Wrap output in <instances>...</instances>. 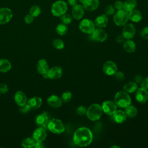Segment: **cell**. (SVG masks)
<instances>
[{
  "label": "cell",
  "instance_id": "cell-30",
  "mask_svg": "<svg viewBox=\"0 0 148 148\" xmlns=\"http://www.w3.org/2000/svg\"><path fill=\"white\" fill-rule=\"evenodd\" d=\"M136 6V0H125L124 2V9L127 12L135 9Z\"/></svg>",
  "mask_w": 148,
  "mask_h": 148
},
{
  "label": "cell",
  "instance_id": "cell-34",
  "mask_svg": "<svg viewBox=\"0 0 148 148\" xmlns=\"http://www.w3.org/2000/svg\"><path fill=\"white\" fill-rule=\"evenodd\" d=\"M52 45L54 48L58 50L62 49L64 47V43L60 39H56L53 40L52 42Z\"/></svg>",
  "mask_w": 148,
  "mask_h": 148
},
{
  "label": "cell",
  "instance_id": "cell-38",
  "mask_svg": "<svg viewBox=\"0 0 148 148\" xmlns=\"http://www.w3.org/2000/svg\"><path fill=\"white\" fill-rule=\"evenodd\" d=\"M20 112L23 113H26L29 112L30 110H31V108L29 105V104L28 103V102H27V103L25 104H24V105L20 106V109H19Z\"/></svg>",
  "mask_w": 148,
  "mask_h": 148
},
{
  "label": "cell",
  "instance_id": "cell-31",
  "mask_svg": "<svg viewBox=\"0 0 148 148\" xmlns=\"http://www.w3.org/2000/svg\"><path fill=\"white\" fill-rule=\"evenodd\" d=\"M56 31L59 35H64L66 34L68 31V27L66 24L64 23L59 24L56 28Z\"/></svg>",
  "mask_w": 148,
  "mask_h": 148
},
{
  "label": "cell",
  "instance_id": "cell-47",
  "mask_svg": "<svg viewBox=\"0 0 148 148\" xmlns=\"http://www.w3.org/2000/svg\"><path fill=\"white\" fill-rule=\"evenodd\" d=\"M143 77L141 75H136L134 77V81L136 83H140L143 80Z\"/></svg>",
  "mask_w": 148,
  "mask_h": 148
},
{
  "label": "cell",
  "instance_id": "cell-18",
  "mask_svg": "<svg viewBox=\"0 0 148 148\" xmlns=\"http://www.w3.org/2000/svg\"><path fill=\"white\" fill-rule=\"evenodd\" d=\"M84 14V9L83 6L79 4L73 6L72 9V16L76 20L81 19Z\"/></svg>",
  "mask_w": 148,
  "mask_h": 148
},
{
  "label": "cell",
  "instance_id": "cell-7",
  "mask_svg": "<svg viewBox=\"0 0 148 148\" xmlns=\"http://www.w3.org/2000/svg\"><path fill=\"white\" fill-rule=\"evenodd\" d=\"M95 24L92 20L86 18L80 21L79 25V29L84 34H90L95 29Z\"/></svg>",
  "mask_w": 148,
  "mask_h": 148
},
{
  "label": "cell",
  "instance_id": "cell-12",
  "mask_svg": "<svg viewBox=\"0 0 148 148\" xmlns=\"http://www.w3.org/2000/svg\"><path fill=\"white\" fill-rule=\"evenodd\" d=\"M101 106L103 112L109 116L113 115L117 110V106L112 101H104Z\"/></svg>",
  "mask_w": 148,
  "mask_h": 148
},
{
  "label": "cell",
  "instance_id": "cell-9",
  "mask_svg": "<svg viewBox=\"0 0 148 148\" xmlns=\"http://www.w3.org/2000/svg\"><path fill=\"white\" fill-rule=\"evenodd\" d=\"M13 17V12L8 8H0V25H3L9 22Z\"/></svg>",
  "mask_w": 148,
  "mask_h": 148
},
{
  "label": "cell",
  "instance_id": "cell-4",
  "mask_svg": "<svg viewBox=\"0 0 148 148\" xmlns=\"http://www.w3.org/2000/svg\"><path fill=\"white\" fill-rule=\"evenodd\" d=\"M68 10L66 2L62 0H58L54 2L51 7V12L56 17H60L65 14Z\"/></svg>",
  "mask_w": 148,
  "mask_h": 148
},
{
  "label": "cell",
  "instance_id": "cell-28",
  "mask_svg": "<svg viewBox=\"0 0 148 148\" xmlns=\"http://www.w3.org/2000/svg\"><path fill=\"white\" fill-rule=\"evenodd\" d=\"M138 88L137 83L135 82H128L126 83L123 86V90L127 93H132L135 92Z\"/></svg>",
  "mask_w": 148,
  "mask_h": 148
},
{
  "label": "cell",
  "instance_id": "cell-29",
  "mask_svg": "<svg viewBox=\"0 0 148 148\" xmlns=\"http://www.w3.org/2000/svg\"><path fill=\"white\" fill-rule=\"evenodd\" d=\"M125 113L126 114L127 117H130V118H134L136 116L138 110L134 106L130 105L127 107L125 108Z\"/></svg>",
  "mask_w": 148,
  "mask_h": 148
},
{
  "label": "cell",
  "instance_id": "cell-25",
  "mask_svg": "<svg viewBox=\"0 0 148 148\" xmlns=\"http://www.w3.org/2000/svg\"><path fill=\"white\" fill-rule=\"evenodd\" d=\"M129 19L133 22H139L142 18V15L141 12L137 9H133L128 13Z\"/></svg>",
  "mask_w": 148,
  "mask_h": 148
},
{
  "label": "cell",
  "instance_id": "cell-3",
  "mask_svg": "<svg viewBox=\"0 0 148 148\" xmlns=\"http://www.w3.org/2000/svg\"><path fill=\"white\" fill-rule=\"evenodd\" d=\"M102 106L98 103H93L87 109L86 116L91 121L99 120L102 114Z\"/></svg>",
  "mask_w": 148,
  "mask_h": 148
},
{
  "label": "cell",
  "instance_id": "cell-16",
  "mask_svg": "<svg viewBox=\"0 0 148 148\" xmlns=\"http://www.w3.org/2000/svg\"><path fill=\"white\" fill-rule=\"evenodd\" d=\"M84 10L92 12L98 9L99 5V0H84L82 3Z\"/></svg>",
  "mask_w": 148,
  "mask_h": 148
},
{
  "label": "cell",
  "instance_id": "cell-48",
  "mask_svg": "<svg viewBox=\"0 0 148 148\" xmlns=\"http://www.w3.org/2000/svg\"><path fill=\"white\" fill-rule=\"evenodd\" d=\"M124 39H125L124 38V37L122 35H119L117 36L116 38V42L117 43H119L124 42Z\"/></svg>",
  "mask_w": 148,
  "mask_h": 148
},
{
  "label": "cell",
  "instance_id": "cell-45",
  "mask_svg": "<svg viewBox=\"0 0 148 148\" xmlns=\"http://www.w3.org/2000/svg\"><path fill=\"white\" fill-rule=\"evenodd\" d=\"M140 87L147 90H148V77L143 79L142 82H141Z\"/></svg>",
  "mask_w": 148,
  "mask_h": 148
},
{
  "label": "cell",
  "instance_id": "cell-52",
  "mask_svg": "<svg viewBox=\"0 0 148 148\" xmlns=\"http://www.w3.org/2000/svg\"><path fill=\"white\" fill-rule=\"evenodd\" d=\"M0 95H1V92H0Z\"/></svg>",
  "mask_w": 148,
  "mask_h": 148
},
{
  "label": "cell",
  "instance_id": "cell-51",
  "mask_svg": "<svg viewBox=\"0 0 148 148\" xmlns=\"http://www.w3.org/2000/svg\"><path fill=\"white\" fill-rule=\"evenodd\" d=\"M79 2H80L82 3V2H83V1H84V0H79Z\"/></svg>",
  "mask_w": 148,
  "mask_h": 148
},
{
  "label": "cell",
  "instance_id": "cell-26",
  "mask_svg": "<svg viewBox=\"0 0 148 148\" xmlns=\"http://www.w3.org/2000/svg\"><path fill=\"white\" fill-rule=\"evenodd\" d=\"M123 47L126 52L132 53L136 50V44L133 40H131V39H127L124 42Z\"/></svg>",
  "mask_w": 148,
  "mask_h": 148
},
{
  "label": "cell",
  "instance_id": "cell-49",
  "mask_svg": "<svg viewBox=\"0 0 148 148\" xmlns=\"http://www.w3.org/2000/svg\"><path fill=\"white\" fill-rule=\"evenodd\" d=\"M67 2L71 6H73L77 4V0H67Z\"/></svg>",
  "mask_w": 148,
  "mask_h": 148
},
{
  "label": "cell",
  "instance_id": "cell-43",
  "mask_svg": "<svg viewBox=\"0 0 148 148\" xmlns=\"http://www.w3.org/2000/svg\"><path fill=\"white\" fill-rule=\"evenodd\" d=\"M34 17L32 15H31L29 13L25 15V16L24 17V21L27 24H31L34 21Z\"/></svg>",
  "mask_w": 148,
  "mask_h": 148
},
{
  "label": "cell",
  "instance_id": "cell-33",
  "mask_svg": "<svg viewBox=\"0 0 148 148\" xmlns=\"http://www.w3.org/2000/svg\"><path fill=\"white\" fill-rule=\"evenodd\" d=\"M29 12L31 15H32L34 17H36L40 14L41 9L39 6L37 5H34L30 8Z\"/></svg>",
  "mask_w": 148,
  "mask_h": 148
},
{
  "label": "cell",
  "instance_id": "cell-42",
  "mask_svg": "<svg viewBox=\"0 0 148 148\" xmlns=\"http://www.w3.org/2000/svg\"><path fill=\"white\" fill-rule=\"evenodd\" d=\"M114 6L117 10H123L124 9V2L121 1H117L114 3Z\"/></svg>",
  "mask_w": 148,
  "mask_h": 148
},
{
  "label": "cell",
  "instance_id": "cell-20",
  "mask_svg": "<svg viewBox=\"0 0 148 148\" xmlns=\"http://www.w3.org/2000/svg\"><path fill=\"white\" fill-rule=\"evenodd\" d=\"M37 71L42 75L47 73L49 70V66L45 59L39 60L36 64Z\"/></svg>",
  "mask_w": 148,
  "mask_h": 148
},
{
  "label": "cell",
  "instance_id": "cell-23",
  "mask_svg": "<svg viewBox=\"0 0 148 148\" xmlns=\"http://www.w3.org/2000/svg\"><path fill=\"white\" fill-rule=\"evenodd\" d=\"M32 110H35L39 108L43 103L42 99L39 97H34L27 101Z\"/></svg>",
  "mask_w": 148,
  "mask_h": 148
},
{
  "label": "cell",
  "instance_id": "cell-46",
  "mask_svg": "<svg viewBox=\"0 0 148 148\" xmlns=\"http://www.w3.org/2000/svg\"><path fill=\"white\" fill-rule=\"evenodd\" d=\"M45 145L43 143V142H39V141H35L34 143V147L35 148H43L45 147Z\"/></svg>",
  "mask_w": 148,
  "mask_h": 148
},
{
  "label": "cell",
  "instance_id": "cell-15",
  "mask_svg": "<svg viewBox=\"0 0 148 148\" xmlns=\"http://www.w3.org/2000/svg\"><path fill=\"white\" fill-rule=\"evenodd\" d=\"M47 136V133L45 128L38 127L35 130L32 134V138L35 141L43 142Z\"/></svg>",
  "mask_w": 148,
  "mask_h": 148
},
{
  "label": "cell",
  "instance_id": "cell-14",
  "mask_svg": "<svg viewBox=\"0 0 148 148\" xmlns=\"http://www.w3.org/2000/svg\"><path fill=\"white\" fill-rule=\"evenodd\" d=\"M135 98L140 103H145L148 100V92L147 90L138 88L135 91Z\"/></svg>",
  "mask_w": 148,
  "mask_h": 148
},
{
  "label": "cell",
  "instance_id": "cell-27",
  "mask_svg": "<svg viewBox=\"0 0 148 148\" xmlns=\"http://www.w3.org/2000/svg\"><path fill=\"white\" fill-rule=\"evenodd\" d=\"M12 68V64L10 62L5 58L0 59V72H7Z\"/></svg>",
  "mask_w": 148,
  "mask_h": 148
},
{
  "label": "cell",
  "instance_id": "cell-41",
  "mask_svg": "<svg viewBox=\"0 0 148 148\" xmlns=\"http://www.w3.org/2000/svg\"><path fill=\"white\" fill-rule=\"evenodd\" d=\"M87 112V109L84 106H79L76 109V113L80 116H84Z\"/></svg>",
  "mask_w": 148,
  "mask_h": 148
},
{
  "label": "cell",
  "instance_id": "cell-21",
  "mask_svg": "<svg viewBox=\"0 0 148 148\" xmlns=\"http://www.w3.org/2000/svg\"><path fill=\"white\" fill-rule=\"evenodd\" d=\"M14 101L18 106H21L27 102V98L25 93L22 91H17L14 96Z\"/></svg>",
  "mask_w": 148,
  "mask_h": 148
},
{
  "label": "cell",
  "instance_id": "cell-6",
  "mask_svg": "<svg viewBox=\"0 0 148 148\" xmlns=\"http://www.w3.org/2000/svg\"><path fill=\"white\" fill-rule=\"evenodd\" d=\"M129 20L128 13L124 9L117 10L113 16V21L118 26H124Z\"/></svg>",
  "mask_w": 148,
  "mask_h": 148
},
{
  "label": "cell",
  "instance_id": "cell-40",
  "mask_svg": "<svg viewBox=\"0 0 148 148\" xmlns=\"http://www.w3.org/2000/svg\"><path fill=\"white\" fill-rule=\"evenodd\" d=\"M113 75H114L115 79L119 81L123 80L124 79V74L122 72H120V71H117Z\"/></svg>",
  "mask_w": 148,
  "mask_h": 148
},
{
  "label": "cell",
  "instance_id": "cell-44",
  "mask_svg": "<svg viewBox=\"0 0 148 148\" xmlns=\"http://www.w3.org/2000/svg\"><path fill=\"white\" fill-rule=\"evenodd\" d=\"M9 90V88L7 84L5 83H2L0 84V92L1 94H5Z\"/></svg>",
  "mask_w": 148,
  "mask_h": 148
},
{
  "label": "cell",
  "instance_id": "cell-1",
  "mask_svg": "<svg viewBox=\"0 0 148 148\" xmlns=\"http://www.w3.org/2000/svg\"><path fill=\"white\" fill-rule=\"evenodd\" d=\"M92 134L87 127H80L75 132L73 140L74 143L80 147L88 146L92 140Z\"/></svg>",
  "mask_w": 148,
  "mask_h": 148
},
{
  "label": "cell",
  "instance_id": "cell-35",
  "mask_svg": "<svg viewBox=\"0 0 148 148\" xmlns=\"http://www.w3.org/2000/svg\"><path fill=\"white\" fill-rule=\"evenodd\" d=\"M60 19H61L62 23L65 24H69L72 21V16H71L69 14H68L66 13L60 16Z\"/></svg>",
  "mask_w": 148,
  "mask_h": 148
},
{
  "label": "cell",
  "instance_id": "cell-11",
  "mask_svg": "<svg viewBox=\"0 0 148 148\" xmlns=\"http://www.w3.org/2000/svg\"><path fill=\"white\" fill-rule=\"evenodd\" d=\"M136 33V29L132 24H126L124 25L122 30V35L125 39L133 38Z\"/></svg>",
  "mask_w": 148,
  "mask_h": 148
},
{
  "label": "cell",
  "instance_id": "cell-36",
  "mask_svg": "<svg viewBox=\"0 0 148 148\" xmlns=\"http://www.w3.org/2000/svg\"><path fill=\"white\" fill-rule=\"evenodd\" d=\"M72 97V94L71 92L69 91H66L62 93L61 98L62 102H64L65 103H67L71 101Z\"/></svg>",
  "mask_w": 148,
  "mask_h": 148
},
{
  "label": "cell",
  "instance_id": "cell-24",
  "mask_svg": "<svg viewBox=\"0 0 148 148\" xmlns=\"http://www.w3.org/2000/svg\"><path fill=\"white\" fill-rule=\"evenodd\" d=\"M113 120L116 123L118 124H121L126 120L127 116L125 112H123L121 110H116V112L113 114Z\"/></svg>",
  "mask_w": 148,
  "mask_h": 148
},
{
  "label": "cell",
  "instance_id": "cell-10",
  "mask_svg": "<svg viewBox=\"0 0 148 148\" xmlns=\"http://www.w3.org/2000/svg\"><path fill=\"white\" fill-rule=\"evenodd\" d=\"M50 120V119L48 113L47 112H43L42 113L36 116L35 121L38 127L47 128V126Z\"/></svg>",
  "mask_w": 148,
  "mask_h": 148
},
{
  "label": "cell",
  "instance_id": "cell-17",
  "mask_svg": "<svg viewBox=\"0 0 148 148\" xmlns=\"http://www.w3.org/2000/svg\"><path fill=\"white\" fill-rule=\"evenodd\" d=\"M62 69L60 66H53L49 69L47 73L49 79H57L60 78L62 75Z\"/></svg>",
  "mask_w": 148,
  "mask_h": 148
},
{
  "label": "cell",
  "instance_id": "cell-5",
  "mask_svg": "<svg viewBox=\"0 0 148 148\" xmlns=\"http://www.w3.org/2000/svg\"><path fill=\"white\" fill-rule=\"evenodd\" d=\"M47 129H48L52 133L60 134L64 131L65 127L61 120L58 119L53 118L50 119L49 121Z\"/></svg>",
  "mask_w": 148,
  "mask_h": 148
},
{
  "label": "cell",
  "instance_id": "cell-8",
  "mask_svg": "<svg viewBox=\"0 0 148 148\" xmlns=\"http://www.w3.org/2000/svg\"><path fill=\"white\" fill-rule=\"evenodd\" d=\"M90 34L91 39L97 42H103L106 40L108 38L106 32L101 28H95Z\"/></svg>",
  "mask_w": 148,
  "mask_h": 148
},
{
  "label": "cell",
  "instance_id": "cell-2",
  "mask_svg": "<svg viewBox=\"0 0 148 148\" xmlns=\"http://www.w3.org/2000/svg\"><path fill=\"white\" fill-rule=\"evenodd\" d=\"M114 102L116 105L117 107L120 108H125L131 105V99L128 93L124 90L119 91L114 96Z\"/></svg>",
  "mask_w": 148,
  "mask_h": 148
},
{
  "label": "cell",
  "instance_id": "cell-22",
  "mask_svg": "<svg viewBox=\"0 0 148 148\" xmlns=\"http://www.w3.org/2000/svg\"><path fill=\"white\" fill-rule=\"evenodd\" d=\"M108 23V16L105 14H102L99 15L95 19L94 24L98 28H105Z\"/></svg>",
  "mask_w": 148,
  "mask_h": 148
},
{
  "label": "cell",
  "instance_id": "cell-50",
  "mask_svg": "<svg viewBox=\"0 0 148 148\" xmlns=\"http://www.w3.org/2000/svg\"><path fill=\"white\" fill-rule=\"evenodd\" d=\"M111 147H112V148H114V147H116V148H119L120 147H119V146H112Z\"/></svg>",
  "mask_w": 148,
  "mask_h": 148
},
{
  "label": "cell",
  "instance_id": "cell-13",
  "mask_svg": "<svg viewBox=\"0 0 148 148\" xmlns=\"http://www.w3.org/2000/svg\"><path fill=\"white\" fill-rule=\"evenodd\" d=\"M102 70L103 72L107 75H113L117 70L116 64L110 60L106 61L102 66Z\"/></svg>",
  "mask_w": 148,
  "mask_h": 148
},
{
  "label": "cell",
  "instance_id": "cell-19",
  "mask_svg": "<svg viewBox=\"0 0 148 148\" xmlns=\"http://www.w3.org/2000/svg\"><path fill=\"white\" fill-rule=\"evenodd\" d=\"M47 104L53 108H60L62 103V101L61 98L56 95H51L49 96L47 99Z\"/></svg>",
  "mask_w": 148,
  "mask_h": 148
},
{
  "label": "cell",
  "instance_id": "cell-39",
  "mask_svg": "<svg viewBox=\"0 0 148 148\" xmlns=\"http://www.w3.org/2000/svg\"><path fill=\"white\" fill-rule=\"evenodd\" d=\"M140 36L144 39H148V27H144L140 32Z\"/></svg>",
  "mask_w": 148,
  "mask_h": 148
},
{
  "label": "cell",
  "instance_id": "cell-37",
  "mask_svg": "<svg viewBox=\"0 0 148 148\" xmlns=\"http://www.w3.org/2000/svg\"><path fill=\"white\" fill-rule=\"evenodd\" d=\"M115 10H116V9H115L114 6L112 5H108L106 6V8L105 9V14L107 16H112L113 14H114Z\"/></svg>",
  "mask_w": 148,
  "mask_h": 148
},
{
  "label": "cell",
  "instance_id": "cell-32",
  "mask_svg": "<svg viewBox=\"0 0 148 148\" xmlns=\"http://www.w3.org/2000/svg\"><path fill=\"white\" fill-rule=\"evenodd\" d=\"M35 140L33 138H27L24 139L21 142V146L24 148H31L34 146Z\"/></svg>",
  "mask_w": 148,
  "mask_h": 148
}]
</instances>
